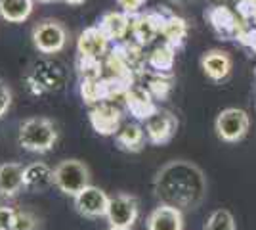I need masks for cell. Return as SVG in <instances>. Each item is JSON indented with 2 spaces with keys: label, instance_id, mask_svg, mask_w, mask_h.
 I'll return each mask as SVG.
<instances>
[{
  "label": "cell",
  "instance_id": "1",
  "mask_svg": "<svg viewBox=\"0 0 256 230\" xmlns=\"http://www.w3.org/2000/svg\"><path fill=\"white\" fill-rule=\"evenodd\" d=\"M206 190L208 182L203 169L188 159H172L162 165L153 180V192L160 203L180 211L199 207L206 197Z\"/></svg>",
  "mask_w": 256,
  "mask_h": 230
},
{
  "label": "cell",
  "instance_id": "2",
  "mask_svg": "<svg viewBox=\"0 0 256 230\" xmlns=\"http://www.w3.org/2000/svg\"><path fill=\"white\" fill-rule=\"evenodd\" d=\"M18 142L25 152L46 153L58 142V127L48 117H29L20 125Z\"/></svg>",
  "mask_w": 256,
  "mask_h": 230
},
{
  "label": "cell",
  "instance_id": "3",
  "mask_svg": "<svg viewBox=\"0 0 256 230\" xmlns=\"http://www.w3.org/2000/svg\"><path fill=\"white\" fill-rule=\"evenodd\" d=\"M92 184L90 167L80 159H64L54 167V186L65 196H78L86 186Z\"/></svg>",
  "mask_w": 256,
  "mask_h": 230
},
{
  "label": "cell",
  "instance_id": "4",
  "mask_svg": "<svg viewBox=\"0 0 256 230\" xmlns=\"http://www.w3.org/2000/svg\"><path fill=\"white\" fill-rule=\"evenodd\" d=\"M31 39H32V46L40 54L54 56V54H60L65 46H67L69 33H67V27L60 20L46 18V20H40V22H36L32 25Z\"/></svg>",
  "mask_w": 256,
  "mask_h": 230
},
{
  "label": "cell",
  "instance_id": "5",
  "mask_svg": "<svg viewBox=\"0 0 256 230\" xmlns=\"http://www.w3.org/2000/svg\"><path fill=\"white\" fill-rule=\"evenodd\" d=\"M168 16H170V12L166 10H146L136 14V16H130L132 41L142 48L150 46L162 33V27H164Z\"/></svg>",
  "mask_w": 256,
  "mask_h": 230
},
{
  "label": "cell",
  "instance_id": "6",
  "mask_svg": "<svg viewBox=\"0 0 256 230\" xmlns=\"http://www.w3.org/2000/svg\"><path fill=\"white\" fill-rule=\"evenodd\" d=\"M204 20L212 27V31L222 41H237L239 35L245 31L248 25L237 16V12L228 8L224 4H214L204 10Z\"/></svg>",
  "mask_w": 256,
  "mask_h": 230
},
{
  "label": "cell",
  "instance_id": "7",
  "mask_svg": "<svg viewBox=\"0 0 256 230\" xmlns=\"http://www.w3.org/2000/svg\"><path fill=\"white\" fill-rule=\"evenodd\" d=\"M250 129V117L241 108H226L218 113L214 121V131L220 140L234 144L243 140Z\"/></svg>",
  "mask_w": 256,
  "mask_h": 230
},
{
  "label": "cell",
  "instance_id": "8",
  "mask_svg": "<svg viewBox=\"0 0 256 230\" xmlns=\"http://www.w3.org/2000/svg\"><path fill=\"white\" fill-rule=\"evenodd\" d=\"M140 217V201L132 194H115L109 199L106 219L109 226L115 228H132Z\"/></svg>",
  "mask_w": 256,
  "mask_h": 230
},
{
  "label": "cell",
  "instance_id": "9",
  "mask_svg": "<svg viewBox=\"0 0 256 230\" xmlns=\"http://www.w3.org/2000/svg\"><path fill=\"white\" fill-rule=\"evenodd\" d=\"M29 77L40 87L42 94L44 92H60L67 85V71H65V67L60 62L50 60L48 56L42 58V60H38V62H34Z\"/></svg>",
  "mask_w": 256,
  "mask_h": 230
},
{
  "label": "cell",
  "instance_id": "10",
  "mask_svg": "<svg viewBox=\"0 0 256 230\" xmlns=\"http://www.w3.org/2000/svg\"><path fill=\"white\" fill-rule=\"evenodd\" d=\"M122 110L113 102H102L88 111V121L100 136H115L122 127Z\"/></svg>",
  "mask_w": 256,
  "mask_h": 230
},
{
  "label": "cell",
  "instance_id": "11",
  "mask_svg": "<svg viewBox=\"0 0 256 230\" xmlns=\"http://www.w3.org/2000/svg\"><path fill=\"white\" fill-rule=\"evenodd\" d=\"M109 199L111 196H107L102 188L86 186L78 196L73 197L75 201V209L78 215H82L86 219H102L107 215V207H109Z\"/></svg>",
  "mask_w": 256,
  "mask_h": 230
},
{
  "label": "cell",
  "instance_id": "12",
  "mask_svg": "<svg viewBox=\"0 0 256 230\" xmlns=\"http://www.w3.org/2000/svg\"><path fill=\"white\" fill-rule=\"evenodd\" d=\"M178 117L166 110H159L150 121H146V136L153 146H164L176 136Z\"/></svg>",
  "mask_w": 256,
  "mask_h": 230
},
{
  "label": "cell",
  "instance_id": "13",
  "mask_svg": "<svg viewBox=\"0 0 256 230\" xmlns=\"http://www.w3.org/2000/svg\"><path fill=\"white\" fill-rule=\"evenodd\" d=\"M122 102L126 106L128 113L138 123L150 121L159 111V106H157V102L150 94V90L146 87H140V85H134V87L128 88Z\"/></svg>",
  "mask_w": 256,
  "mask_h": 230
},
{
  "label": "cell",
  "instance_id": "14",
  "mask_svg": "<svg viewBox=\"0 0 256 230\" xmlns=\"http://www.w3.org/2000/svg\"><path fill=\"white\" fill-rule=\"evenodd\" d=\"M111 41L107 39L104 31L92 25V27H86L80 31L78 39H76V52L82 58H92V60H106V56L111 50Z\"/></svg>",
  "mask_w": 256,
  "mask_h": 230
},
{
  "label": "cell",
  "instance_id": "15",
  "mask_svg": "<svg viewBox=\"0 0 256 230\" xmlns=\"http://www.w3.org/2000/svg\"><path fill=\"white\" fill-rule=\"evenodd\" d=\"M232 67H234V60L226 50L212 48L201 56V69L214 83H220V81L228 79L232 73Z\"/></svg>",
  "mask_w": 256,
  "mask_h": 230
},
{
  "label": "cell",
  "instance_id": "16",
  "mask_svg": "<svg viewBox=\"0 0 256 230\" xmlns=\"http://www.w3.org/2000/svg\"><path fill=\"white\" fill-rule=\"evenodd\" d=\"M148 230H184V211L160 203L148 215Z\"/></svg>",
  "mask_w": 256,
  "mask_h": 230
},
{
  "label": "cell",
  "instance_id": "17",
  "mask_svg": "<svg viewBox=\"0 0 256 230\" xmlns=\"http://www.w3.org/2000/svg\"><path fill=\"white\" fill-rule=\"evenodd\" d=\"M54 184V169L44 161H32L23 169V188L29 192H44Z\"/></svg>",
  "mask_w": 256,
  "mask_h": 230
},
{
  "label": "cell",
  "instance_id": "18",
  "mask_svg": "<svg viewBox=\"0 0 256 230\" xmlns=\"http://www.w3.org/2000/svg\"><path fill=\"white\" fill-rule=\"evenodd\" d=\"M98 27L104 31V35L111 43H122L130 33V16L118 10L106 12L98 22Z\"/></svg>",
  "mask_w": 256,
  "mask_h": 230
},
{
  "label": "cell",
  "instance_id": "19",
  "mask_svg": "<svg viewBox=\"0 0 256 230\" xmlns=\"http://www.w3.org/2000/svg\"><path fill=\"white\" fill-rule=\"evenodd\" d=\"M23 167L18 161L0 165V197H16L23 188Z\"/></svg>",
  "mask_w": 256,
  "mask_h": 230
},
{
  "label": "cell",
  "instance_id": "20",
  "mask_svg": "<svg viewBox=\"0 0 256 230\" xmlns=\"http://www.w3.org/2000/svg\"><path fill=\"white\" fill-rule=\"evenodd\" d=\"M146 131L138 123H126L120 127V131L115 134L117 148L126 153H140L146 146Z\"/></svg>",
  "mask_w": 256,
  "mask_h": 230
},
{
  "label": "cell",
  "instance_id": "21",
  "mask_svg": "<svg viewBox=\"0 0 256 230\" xmlns=\"http://www.w3.org/2000/svg\"><path fill=\"white\" fill-rule=\"evenodd\" d=\"M176 64V48L168 44H159L148 54V71L153 73H162V75H172V69Z\"/></svg>",
  "mask_w": 256,
  "mask_h": 230
},
{
  "label": "cell",
  "instance_id": "22",
  "mask_svg": "<svg viewBox=\"0 0 256 230\" xmlns=\"http://www.w3.org/2000/svg\"><path fill=\"white\" fill-rule=\"evenodd\" d=\"M188 31H190V25L188 22L182 18V16H176V14H170L166 18V23L162 27V33L160 37L164 39V44H168L172 48H182L186 39H188Z\"/></svg>",
  "mask_w": 256,
  "mask_h": 230
},
{
  "label": "cell",
  "instance_id": "23",
  "mask_svg": "<svg viewBox=\"0 0 256 230\" xmlns=\"http://www.w3.org/2000/svg\"><path fill=\"white\" fill-rule=\"evenodd\" d=\"M34 0H0V18L8 23H23L29 20Z\"/></svg>",
  "mask_w": 256,
  "mask_h": 230
},
{
  "label": "cell",
  "instance_id": "24",
  "mask_svg": "<svg viewBox=\"0 0 256 230\" xmlns=\"http://www.w3.org/2000/svg\"><path fill=\"white\" fill-rule=\"evenodd\" d=\"M146 88L150 90L155 102H164L168 100L174 87L172 75H162V73H153V71H146Z\"/></svg>",
  "mask_w": 256,
  "mask_h": 230
},
{
  "label": "cell",
  "instance_id": "25",
  "mask_svg": "<svg viewBox=\"0 0 256 230\" xmlns=\"http://www.w3.org/2000/svg\"><path fill=\"white\" fill-rule=\"evenodd\" d=\"M76 73L82 79H102L106 77V66L104 60H92V58H82L76 56Z\"/></svg>",
  "mask_w": 256,
  "mask_h": 230
},
{
  "label": "cell",
  "instance_id": "26",
  "mask_svg": "<svg viewBox=\"0 0 256 230\" xmlns=\"http://www.w3.org/2000/svg\"><path fill=\"white\" fill-rule=\"evenodd\" d=\"M204 230H237L234 213L230 209H216L204 222Z\"/></svg>",
  "mask_w": 256,
  "mask_h": 230
},
{
  "label": "cell",
  "instance_id": "27",
  "mask_svg": "<svg viewBox=\"0 0 256 230\" xmlns=\"http://www.w3.org/2000/svg\"><path fill=\"white\" fill-rule=\"evenodd\" d=\"M38 226H40V220H38V217L32 211H29V209H18L10 230H38Z\"/></svg>",
  "mask_w": 256,
  "mask_h": 230
},
{
  "label": "cell",
  "instance_id": "28",
  "mask_svg": "<svg viewBox=\"0 0 256 230\" xmlns=\"http://www.w3.org/2000/svg\"><path fill=\"white\" fill-rule=\"evenodd\" d=\"M237 43L245 46L246 50H250L252 54H256V27H246L245 31L239 35Z\"/></svg>",
  "mask_w": 256,
  "mask_h": 230
},
{
  "label": "cell",
  "instance_id": "29",
  "mask_svg": "<svg viewBox=\"0 0 256 230\" xmlns=\"http://www.w3.org/2000/svg\"><path fill=\"white\" fill-rule=\"evenodd\" d=\"M146 2L148 0H117V6L120 8V12H124L128 16H136L146 6Z\"/></svg>",
  "mask_w": 256,
  "mask_h": 230
},
{
  "label": "cell",
  "instance_id": "30",
  "mask_svg": "<svg viewBox=\"0 0 256 230\" xmlns=\"http://www.w3.org/2000/svg\"><path fill=\"white\" fill-rule=\"evenodd\" d=\"M10 108H12V90L4 81H0V119L8 113Z\"/></svg>",
  "mask_w": 256,
  "mask_h": 230
},
{
  "label": "cell",
  "instance_id": "31",
  "mask_svg": "<svg viewBox=\"0 0 256 230\" xmlns=\"http://www.w3.org/2000/svg\"><path fill=\"white\" fill-rule=\"evenodd\" d=\"M16 211L18 209L10 207V205H0V228L10 230L12 222L16 219Z\"/></svg>",
  "mask_w": 256,
  "mask_h": 230
},
{
  "label": "cell",
  "instance_id": "32",
  "mask_svg": "<svg viewBox=\"0 0 256 230\" xmlns=\"http://www.w3.org/2000/svg\"><path fill=\"white\" fill-rule=\"evenodd\" d=\"M65 4H69V6H78V4H84L86 0H64Z\"/></svg>",
  "mask_w": 256,
  "mask_h": 230
},
{
  "label": "cell",
  "instance_id": "33",
  "mask_svg": "<svg viewBox=\"0 0 256 230\" xmlns=\"http://www.w3.org/2000/svg\"><path fill=\"white\" fill-rule=\"evenodd\" d=\"M237 2H246V4H256V0H237Z\"/></svg>",
  "mask_w": 256,
  "mask_h": 230
},
{
  "label": "cell",
  "instance_id": "34",
  "mask_svg": "<svg viewBox=\"0 0 256 230\" xmlns=\"http://www.w3.org/2000/svg\"><path fill=\"white\" fill-rule=\"evenodd\" d=\"M170 2H174V4H182V2H190V0H170Z\"/></svg>",
  "mask_w": 256,
  "mask_h": 230
},
{
  "label": "cell",
  "instance_id": "35",
  "mask_svg": "<svg viewBox=\"0 0 256 230\" xmlns=\"http://www.w3.org/2000/svg\"><path fill=\"white\" fill-rule=\"evenodd\" d=\"M38 2H44V4H50V2H58V0H38Z\"/></svg>",
  "mask_w": 256,
  "mask_h": 230
},
{
  "label": "cell",
  "instance_id": "36",
  "mask_svg": "<svg viewBox=\"0 0 256 230\" xmlns=\"http://www.w3.org/2000/svg\"><path fill=\"white\" fill-rule=\"evenodd\" d=\"M107 230H132V228H115V226H109Z\"/></svg>",
  "mask_w": 256,
  "mask_h": 230
},
{
  "label": "cell",
  "instance_id": "37",
  "mask_svg": "<svg viewBox=\"0 0 256 230\" xmlns=\"http://www.w3.org/2000/svg\"><path fill=\"white\" fill-rule=\"evenodd\" d=\"M0 230H4V228H0Z\"/></svg>",
  "mask_w": 256,
  "mask_h": 230
}]
</instances>
